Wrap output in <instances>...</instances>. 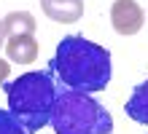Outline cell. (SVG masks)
Listing matches in <instances>:
<instances>
[{
	"label": "cell",
	"instance_id": "obj_1",
	"mask_svg": "<svg viewBox=\"0 0 148 134\" xmlns=\"http://www.w3.org/2000/svg\"><path fill=\"white\" fill-rule=\"evenodd\" d=\"M51 70L73 91H102L110 80V54L81 35H67L54 51Z\"/></svg>",
	"mask_w": 148,
	"mask_h": 134
},
{
	"label": "cell",
	"instance_id": "obj_2",
	"mask_svg": "<svg viewBox=\"0 0 148 134\" xmlns=\"http://www.w3.org/2000/svg\"><path fill=\"white\" fill-rule=\"evenodd\" d=\"M8 91V113L27 131H40L51 123L54 110V80L49 73H24L5 86Z\"/></svg>",
	"mask_w": 148,
	"mask_h": 134
},
{
	"label": "cell",
	"instance_id": "obj_3",
	"mask_svg": "<svg viewBox=\"0 0 148 134\" xmlns=\"http://www.w3.org/2000/svg\"><path fill=\"white\" fill-rule=\"evenodd\" d=\"M51 126L57 134H110L113 115L84 91H62L54 99Z\"/></svg>",
	"mask_w": 148,
	"mask_h": 134
},
{
	"label": "cell",
	"instance_id": "obj_4",
	"mask_svg": "<svg viewBox=\"0 0 148 134\" xmlns=\"http://www.w3.org/2000/svg\"><path fill=\"white\" fill-rule=\"evenodd\" d=\"M145 14L137 0H116L110 5V24L119 35H137L143 30Z\"/></svg>",
	"mask_w": 148,
	"mask_h": 134
},
{
	"label": "cell",
	"instance_id": "obj_5",
	"mask_svg": "<svg viewBox=\"0 0 148 134\" xmlns=\"http://www.w3.org/2000/svg\"><path fill=\"white\" fill-rule=\"evenodd\" d=\"M40 8L49 19H54L59 24H73L84 16L81 0H40Z\"/></svg>",
	"mask_w": 148,
	"mask_h": 134
},
{
	"label": "cell",
	"instance_id": "obj_6",
	"mask_svg": "<svg viewBox=\"0 0 148 134\" xmlns=\"http://www.w3.org/2000/svg\"><path fill=\"white\" fill-rule=\"evenodd\" d=\"M5 51L8 59L16 65H32L38 56V43L32 35H11V38H5Z\"/></svg>",
	"mask_w": 148,
	"mask_h": 134
},
{
	"label": "cell",
	"instance_id": "obj_7",
	"mask_svg": "<svg viewBox=\"0 0 148 134\" xmlns=\"http://www.w3.org/2000/svg\"><path fill=\"white\" fill-rule=\"evenodd\" d=\"M124 110H127V115H129L132 121L145 123V126H148V80H145V83H140V86L132 91L129 102L124 105Z\"/></svg>",
	"mask_w": 148,
	"mask_h": 134
},
{
	"label": "cell",
	"instance_id": "obj_8",
	"mask_svg": "<svg viewBox=\"0 0 148 134\" xmlns=\"http://www.w3.org/2000/svg\"><path fill=\"white\" fill-rule=\"evenodd\" d=\"M5 24V35L11 38V35H32L35 32V16H32L30 11H11L3 19Z\"/></svg>",
	"mask_w": 148,
	"mask_h": 134
},
{
	"label": "cell",
	"instance_id": "obj_9",
	"mask_svg": "<svg viewBox=\"0 0 148 134\" xmlns=\"http://www.w3.org/2000/svg\"><path fill=\"white\" fill-rule=\"evenodd\" d=\"M0 134H27V129H24L8 110H0Z\"/></svg>",
	"mask_w": 148,
	"mask_h": 134
},
{
	"label": "cell",
	"instance_id": "obj_10",
	"mask_svg": "<svg viewBox=\"0 0 148 134\" xmlns=\"http://www.w3.org/2000/svg\"><path fill=\"white\" fill-rule=\"evenodd\" d=\"M8 73H11V67H8V62H3V59H0V83H5Z\"/></svg>",
	"mask_w": 148,
	"mask_h": 134
},
{
	"label": "cell",
	"instance_id": "obj_11",
	"mask_svg": "<svg viewBox=\"0 0 148 134\" xmlns=\"http://www.w3.org/2000/svg\"><path fill=\"white\" fill-rule=\"evenodd\" d=\"M5 38H8L5 35V24H3V19H0V46H5Z\"/></svg>",
	"mask_w": 148,
	"mask_h": 134
}]
</instances>
